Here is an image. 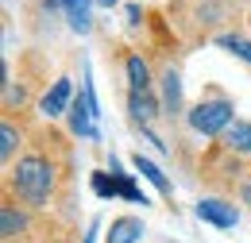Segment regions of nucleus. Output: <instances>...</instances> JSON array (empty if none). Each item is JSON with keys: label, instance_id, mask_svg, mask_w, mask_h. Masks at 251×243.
Segmentation results:
<instances>
[{"label": "nucleus", "instance_id": "obj_19", "mask_svg": "<svg viewBox=\"0 0 251 243\" xmlns=\"http://www.w3.org/2000/svg\"><path fill=\"white\" fill-rule=\"evenodd\" d=\"M97 232H100V224L93 220V224H89V232H85V240H81V243H97Z\"/></svg>", "mask_w": 251, "mask_h": 243}, {"label": "nucleus", "instance_id": "obj_11", "mask_svg": "<svg viewBox=\"0 0 251 243\" xmlns=\"http://www.w3.org/2000/svg\"><path fill=\"white\" fill-rule=\"evenodd\" d=\"M62 16L74 35H89L93 31V0H62Z\"/></svg>", "mask_w": 251, "mask_h": 243}, {"label": "nucleus", "instance_id": "obj_4", "mask_svg": "<svg viewBox=\"0 0 251 243\" xmlns=\"http://www.w3.org/2000/svg\"><path fill=\"white\" fill-rule=\"evenodd\" d=\"M193 216L205 220V224H213V228H220V232H228V228L240 224V209L232 201H224V197H201L193 205Z\"/></svg>", "mask_w": 251, "mask_h": 243}, {"label": "nucleus", "instance_id": "obj_9", "mask_svg": "<svg viewBox=\"0 0 251 243\" xmlns=\"http://www.w3.org/2000/svg\"><path fill=\"white\" fill-rule=\"evenodd\" d=\"M224 154H236V158H251V120H236L224 135L217 139Z\"/></svg>", "mask_w": 251, "mask_h": 243}, {"label": "nucleus", "instance_id": "obj_3", "mask_svg": "<svg viewBox=\"0 0 251 243\" xmlns=\"http://www.w3.org/2000/svg\"><path fill=\"white\" fill-rule=\"evenodd\" d=\"M74 97H77V93H74V81L62 73V77H54L47 89L39 93V104H35V108H39V116H43V120H58V116L70 112Z\"/></svg>", "mask_w": 251, "mask_h": 243}, {"label": "nucleus", "instance_id": "obj_12", "mask_svg": "<svg viewBox=\"0 0 251 243\" xmlns=\"http://www.w3.org/2000/svg\"><path fill=\"white\" fill-rule=\"evenodd\" d=\"M131 166H135V174H143V178H147V182L155 185L158 193H162V197H170V193H174V185H170V178H166V174H162V170H158L155 162H151V158H147V154H131Z\"/></svg>", "mask_w": 251, "mask_h": 243}, {"label": "nucleus", "instance_id": "obj_20", "mask_svg": "<svg viewBox=\"0 0 251 243\" xmlns=\"http://www.w3.org/2000/svg\"><path fill=\"white\" fill-rule=\"evenodd\" d=\"M240 201H244V205H251V182L240 185Z\"/></svg>", "mask_w": 251, "mask_h": 243}, {"label": "nucleus", "instance_id": "obj_17", "mask_svg": "<svg viewBox=\"0 0 251 243\" xmlns=\"http://www.w3.org/2000/svg\"><path fill=\"white\" fill-rule=\"evenodd\" d=\"M112 170H116V166H112ZM116 174H120V170H116ZM120 197H127V201H135V205H147V197L139 193V185L131 182V174H120Z\"/></svg>", "mask_w": 251, "mask_h": 243}, {"label": "nucleus", "instance_id": "obj_18", "mask_svg": "<svg viewBox=\"0 0 251 243\" xmlns=\"http://www.w3.org/2000/svg\"><path fill=\"white\" fill-rule=\"evenodd\" d=\"M124 12H127V24H139L143 20V8L139 4H124Z\"/></svg>", "mask_w": 251, "mask_h": 243}, {"label": "nucleus", "instance_id": "obj_7", "mask_svg": "<svg viewBox=\"0 0 251 243\" xmlns=\"http://www.w3.org/2000/svg\"><path fill=\"white\" fill-rule=\"evenodd\" d=\"M93 123H97V116H93V108H89V100H85V93H77L74 104H70V112H66L70 135H77V139H93V135H97Z\"/></svg>", "mask_w": 251, "mask_h": 243}, {"label": "nucleus", "instance_id": "obj_10", "mask_svg": "<svg viewBox=\"0 0 251 243\" xmlns=\"http://www.w3.org/2000/svg\"><path fill=\"white\" fill-rule=\"evenodd\" d=\"M158 93H162V112L166 116H178L182 112V73L174 66H166L158 73Z\"/></svg>", "mask_w": 251, "mask_h": 243}, {"label": "nucleus", "instance_id": "obj_6", "mask_svg": "<svg viewBox=\"0 0 251 243\" xmlns=\"http://www.w3.org/2000/svg\"><path fill=\"white\" fill-rule=\"evenodd\" d=\"M124 77H127V93H151L155 89V73H151V66H147V58L139 50H127L124 54Z\"/></svg>", "mask_w": 251, "mask_h": 243}, {"label": "nucleus", "instance_id": "obj_5", "mask_svg": "<svg viewBox=\"0 0 251 243\" xmlns=\"http://www.w3.org/2000/svg\"><path fill=\"white\" fill-rule=\"evenodd\" d=\"M31 232V209H24L20 201H4L0 205V240L4 243H16Z\"/></svg>", "mask_w": 251, "mask_h": 243}, {"label": "nucleus", "instance_id": "obj_13", "mask_svg": "<svg viewBox=\"0 0 251 243\" xmlns=\"http://www.w3.org/2000/svg\"><path fill=\"white\" fill-rule=\"evenodd\" d=\"M143 236V220L139 216H116L108 224V243H139Z\"/></svg>", "mask_w": 251, "mask_h": 243}, {"label": "nucleus", "instance_id": "obj_15", "mask_svg": "<svg viewBox=\"0 0 251 243\" xmlns=\"http://www.w3.org/2000/svg\"><path fill=\"white\" fill-rule=\"evenodd\" d=\"M213 43H217L220 50H228L232 58H240V62H248V66H251V39H248V35H240V31H220Z\"/></svg>", "mask_w": 251, "mask_h": 243}, {"label": "nucleus", "instance_id": "obj_16", "mask_svg": "<svg viewBox=\"0 0 251 243\" xmlns=\"http://www.w3.org/2000/svg\"><path fill=\"white\" fill-rule=\"evenodd\" d=\"M93 193H97V197H104V201L116 197V193H120V174H116V170H112V174L93 170Z\"/></svg>", "mask_w": 251, "mask_h": 243}, {"label": "nucleus", "instance_id": "obj_2", "mask_svg": "<svg viewBox=\"0 0 251 243\" xmlns=\"http://www.w3.org/2000/svg\"><path fill=\"white\" fill-rule=\"evenodd\" d=\"M236 120H240V116H236L232 97H205V100H197V104L186 112L189 131L209 135V139H220V135H224V131H228Z\"/></svg>", "mask_w": 251, "mask_h": 243}, {"label": "nucleus", "instance_id": "obj_1", "mask_svg": "<svg viewBox=\"0 0 251 243\" xmlns=\"http://www.w3.org/2000/svg\"><path fill=\"white\" fill-rule=\"evenodd\" d=\"M8 197L31 213H47L58 193V162L43 151H27L8 166Z\"/></svg>", "mask_w": 251, "mask_h": 243}, {"label": "nucleus", "instance_id": "obj_21", "mask_svg": "<svg viewBox=\"0 0 251 243\" xmlns=\"http://www.w3.org/2000/svg\"><path fill=\"white\" fill-rule=\"evenodd\" d=\"M97 4H100V8H116L120 0H97Z\"/></svg>", "mask_w": 251, "mask_h": 243}, {"label": "nucleus", "instance_id": "obj_14", "mask_svg": "<svg viewBox=\"0 0 251 243\" xmlns=\"http://www.w3.org/2000/svg\"><path fill=\"white\" fill-rule=\"evenodd\" d=\"M20 147H24V131H20L12 120H4V123H0V162H4V170L16 162Z\"/></svg>", "mask_w": 251, "mask_h": 243}, {"label": "nucleus", "instance_id": "obj_8", "mask_svg": "<svg viewBox=\"0 0 251 243\" xmlns=\"http://www.w3.org/2000/svg\"><path fill=\"white\" fill-rule=\"evenodd\" d=\"M127 116H131V123H151L166 112H162V100L151 89V93H127Z\"/></svg>", "mask_w": 251, "mask_h": 243}]
</instances>
